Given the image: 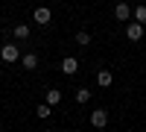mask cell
I'll list each match as a JSON object with an SVG mask.
<instances>
[{
    "instance_id": "1",
    "label": "cell",
    "mask_w": 146,
    "mask_h": 132,
    "mask_svg": "<svg viewBox=\"0 0 146 132\" xmlns=\"http://www.w3.org/2000/svg\"><path fill=\"white\" fill-rule=\"evenodd\" d=\"M0 59H3L6 65L18 62V59H21V47L18 44H3V47H0Z\"/></svg>"
},
{
    "instance_id": "2",
    "label": "cell",
    "mask_w": 146,
    "mask_h": 132,
    "mask_svg": "<svg viewBox=\"0 0 146 132\" xmlns=\"http://www.w3.org/2000/svg\"><path fill=\"white\" fill-rule=\"evenodd\" d=\"M58 68H62L64 76H76V74H79V59H76V56H64Z\"/></svg>"
},
{
    "instance_id": "3",
    "label": "cell",
    "mask_w": 146,
    "mask_h": 132,
    "mask_svg": "<svg viewBox=\"0 0 146 132\" xmlns=\"http://www.w3.org/2000/svg\"><path fill=\"white\" fill-rule=\"evenodd\" d=\"M91 126H94V129H105V126H108V112H105V109H94Z\"/></svg>"
},
{
    "instance_id": "4",
    "label": "cell",
    "mask_w": 146,
    "mask_h": 132,
    "mask_svg": "<svg viewBox=\"0 0 146 132\" xmlns=\"http://www.w3.org/2000/svg\"><path fill=\"white\" fill-rule=\"evenodd\" d=\"M126 38H129V41H140V38H143V23L131 21L129 27H126Z\"/></svg>"
},
{
    "instance_id": "5",
    "label": "cell",
    "mask_w": 146,
    "mask_h": 132,
    "mask_svg": "<svg viewBox=\"0 0 146 132\" xmlns=\"http://www.w3.org/2000/svg\"><path fill=\"white\" fill-rule=\"evenodd\" d=\"M32 18H35V23H41V27H47V23L53 21V12L47 9V6H38V9H35V15H32Z\"/></svg>"
},
{
    "instance_id": "6",
    "label": "cell",
    "mask_w": 146,
    "mask_h": 132,
    "mask_svg": "<svg viewBox=\"0 0 146 132\" xmlns=\"http://www.w3.org/2000/svg\"><path fill=\"white\" fill-rule=\"evenodd\" d=\"M114 18H117V21H129V18H131V6H129V3H117V6H114Z\"/></svg>"
},
{
    "instance_id": "7",
    "label": "cell",
    "mask_w": 146,
    "mask_h": 132,
    "mask_svg": "<svg viewBox=\"0 0 146 132\" xmlns=\"http://www.w3.org/2000/svg\"><path fill=\"white\" fill-rule=\"evenodd\" d=\"M12 35H15V38H21V41H27V38H29V35H32V29L27 27V23H18V27H15V29H12Z\"/></svg>"
},
{
    "instance_id": "8",
    "label": "cell",
    "mask_w": 146,
    "mask_h": 132,
    "mask_svg": "<svg viewBox=\"0 0 146 132\" xmlns=\"http://www.w3.org/2000/svg\"><path fill=\"white\" fill-rule=\"evenodd\" d=\"M38 68V53H23V70H35Z\"/></svg>"
},
{
    "instance_id": "9",
    "label": "cell",
    "mask_w": 146,
    "mask_h": 132,
    "mask_svg": "<svg viewBox=\"0 0 146 132\" xmlns=\"http://www.w3.org/2000/svg\"><path fill=\"white\" fill-rule=\"evenodd\" d=\"M96 82H100V85L102 88H108V85H111V82H114V74H111V70H100V74H96Z\"/></svg>"
},
{
    "instance_id": "10",
    "label": "cell",
    "mask_w": 146,
    "mask_h": 132,
    "mask_svg": "<svg viewBox=\"0 0 146 132\" xmlns=\"http://www.w3.org/2000/svg\"><path fill=\"white\" fill-rule=\"evenodd\" d=\"M50 115H53V106H47V103H41L38 109H35V117H38V121H47Z\"/></svg>"
},
{
    "instance_id": "11",
    "label": "cell",
    "mask_w": 146,
    "mask_h": 132,
    "mask_svg": "<svg viewBox=\"0 0 146 132\" xmlns=\"http://www.w3.org/2000/svg\"><path fill=\"white\" fill-rule=\"evenodd\" d=\"M58 103H62V91L50 88V91H47V106H58Z\"/></svg>"
},
{
    "instance_id": "12",
    "label": "cell",
    "mask_w": 146,
    "mask_h": 132,
    "mask_svg": "<svg viewBox=\"0 0 146 132\" xmlns=\"http://www.w3.org/2000/svg\"><path fill=\"white\" fill-rule=\"evenodd\" d=\"M131 15H135V21H137V23H143V27H146V3L135 6V12H131Z\"/></svg>"
},
{
    "instance_id": "13",
    "label": "cell",
    "mask_w": 146,
    "mask_h": 132,
    "mask_svg": "<svg viewBox=\"0 0 146 132\" xmlns=\"http://www.w3.org/2000/svg\"><path fill=\"white\" fill-rule=\"evenodd\" d=\"M73 41H76L79 47H88V44H91V32H85V29H79V32H76V38H73Z\"/></svg>"
},
{
    "instance_id": "14",
    "label": "cell",
    "mask_w": 146,
    "mask_h": 132,
    "mask_svg": "<svg viewBox=\"0 0 146 132\" xmlns=\"http://www.w3.org/2000/svg\"><path fill=\"white\" fill-rule=\"evenodd\" d=\"M91 100V88H76V103H88Z\"/></svg>"
},
{
    "instance_id": "15",
    "label": "cell",
    "mask_w": 146,
    "mask_h": 132,
    "mask_svg": "<svg viewBox=\"0 0 146 132\" xmlns=\"http://www.w3.org/2000/svg\"><path fill=\"white\" fill-rule=\"evenodd\" d=\"M35 3H44V0H35Z\"/></svg>"
}]
</instances>
